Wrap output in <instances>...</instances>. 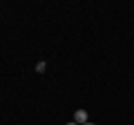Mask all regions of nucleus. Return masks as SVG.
I'll return each mask as SVG.
<instances>
[{
	"mask_svg": "<svg viewBox=\"0 0 134 125\" xmlns=\"http://www.w3.org/2000/svg\"><path fill=\"white\" fill-rule=\"evenodd\" d=\"M74 123H78V125L90 123V121H87V112L85 110H76V112H74Z\"/></svg>",
	"mask_w": 134,
	"mask_h": 125,
	"instance_id": "f257e3e1",
	"label": "nucleus"
},
{
	"mask_svg": "<svg viewBox=\"0 0 134 125\" xmlns=\"http://www.w3.org/2000/svg\"><path fill=\"white\" fill-rule=\"evenodd\" d=\"M67 125H78V123H67Z\"/></svg>",
	"mask_w": 134,
	"mask_h": 125,
	"instance_id": "7ed1b4c3",
	"label": "nucleus"
},
{
	"mask_svg": "<svg viewBox=\"0 0 134 125\" xmlns=\"http://www.w3.org/2000/svg\"><path fill=\"white\" fill-rule=\"evenodd\" d=\"M45 67H47L45 62H38V65H36V72H40V74H43V72H45Z\"/></svg>",
	"mask_w": 134,
	"mask_h": 125,
	"instance_id": "f03ea898",
	"label": "nucleus"
},
{
	"mask_svg": "<svg viewBox=\"0 0 134 125\" xmlns=\"http://www.w3.org/2000/svg\"><path fill=\"white\" fill-rule=\"evenodd\" d=\"M85 125H94V123H85Z\"/></svg>",
	"mask_w": 134,
	"mask_h": 125,
	"instance_id": "20e7f679",
	"label": "nucleus"
}]
</instances>
